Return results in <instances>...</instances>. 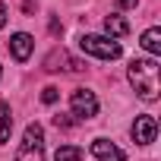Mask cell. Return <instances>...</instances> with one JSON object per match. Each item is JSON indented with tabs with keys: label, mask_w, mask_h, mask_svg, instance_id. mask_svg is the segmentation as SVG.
<instances>
[{
	"label": "cell",
	"mask_w": 161,
	"mask_h": 161,
	"mask_svg": "<svg viewBox=\"0 0 161 161\" xmlns=\"http://www.w3.org/2000/svg\"><path fill=\"white\" fill-rule=\"evenodd\" d=\"M130 82L136 89V95L142 101H158V92H161V69H158V60L155 57H142V60H133L130 63Z\"/></svg>",
	"instance_id": "cell-1"
},
{
	"label": "cell",
	"mask_w": 161,
	"mask_h": 161,
	"mask_svg": "<svg viewBox=\"0 0 161 161\" xmlns=\"http://www.w3.org/2000/svg\"><path fill=\"white\" fill-rule=\"evenodd\" d=\"M79 47L86 54H92V57H98V60H117L123 54L120 44L114 38H108V35H82L79 38Z\"/></svg>",
	"instance_id": "cell-2"
},
{
	"label": "cell",
	"mask_w": 161,
	"mask_h": 161,
	"mask_svg": "<svg viewBox=\"0 0 161 161\" xmlns=\"http://www.w3.org/2000/svg\"><path fill=\"white\" fill-rule=\"evenodd\" d=\"M69 108H73V117L89 120V117L98 114V98H95V92H89V89H76V92L69 95Z\"/></svg>",
	"instance_id": "cell-3"
},
{
	"label": "cell",
	"mask_w": 161,
	"mask_h": 161,
	"mask_svg": "<svg viewBox=\"0 0 161 161\" xmlns=\"http://www.w3.org/2000/svg\"><path fill=\"white\" fill-rule=\"evenodd\" d=\"M44 69H51V73H60V69H66V73H82L86 63L76 60V57H69L63 47H54V51L44 57Z\"/></svg>",
	"instance_id": "cell-4"
},
{
	"label": "cell",
	"mask_w": 161,
	"mask_h": 161,
	"mask_svg": "<svg viewBox=\"0 0 161 161\" xmlns=\"http://www.w3.org/2000/svg\"><path fill=\"white\" fill-rule=\"evenodd\" d=\"M155 136H158V120H155L152 114H139L136 123H133V139H136V145H148V142H155Z\"/></svg>",
	"instance_id": "cell-5"
},
{
	"label": "cell",
	"mask_w": 161,
	"mask_h": 161,
	"mask_svg": "<svg viewBox=\"0 0 161 161\" xmlns=\"http://www.w3.org/2000/svg\"><path fill=\"white\" fill-rule=\"evenodd\" d=\"M32 47H35V38H32L29 32H16V35L10 38V51H13L16 60H29V57H32Z\"/></svg>",
	"instance_id": "cell-6"
},
{
	"label": "cell",
	"mask_w": 161,
	"mask_h": 161,
	"mask_svg": "<svg viewBox=\"0 0 161 161\" xmlns=\"http://www.w3.org/2000/svg\"><path fill=\"white\" fill-rule=\"evenodd\" d=\"M92 155H95L98 161H126L123 152H120L114 142H108V139H95V142H92Z\"/></svg>",
	"instance_id": "cell-7"
},
{
	"label": "cell",
	"mask_w": 161,
	"mask_h": 161,
	"mask_svg": "<svg viewBox=\"0 0 161 161\" xmlns=\"http://www.w3.org/2000/svg\"><path fill=\"white\" fill-rule=\"evenodd\" d=\"M104 32H108V38H123L130 32V22L120 13H111V16H104Z\"/></svg>",
	"instance_id": "cell-8"
},
{
	"label": "cell",
	"mask_w": 161,
	"mask_h": 161,
	"mask_svg": "<svg viewBox=\"0 0 161 161\" xmlns=\"http://www.w3.org/2000/svg\"><path fill=\"white\" fill-rule=\"evenodd\" d=\"M10 133H13V114L7 101H0V145L10 142Z\"/></svg>",
	"instance_id": "cell-9"
},
{
	"label": "cell",
	"mask_w": 161,
	"mask_h": 161,
	"mask_svg": "<svg viewBox=\"0 0 161 161\" xmlns=\"http://www.w3.org/2000/svg\"><path fill=\"white\" fill-rule=\"evenodd\" d=\"M142 47H145L152 57H158V54H161V29H145V32H142Z\"/></svg>",
	"instance_id": "cell-10"
},
{
	"label": "cell",
	"mask_w": 161,
	"mask_h": 161,
	"mask_svg": "<svg viewBox=\"0 0 161 161\" xmlns=\"http://www.w3.org/2000/svg\"><path fill=\"white\" fill-rule=\"evenodd\" d=\"M22 145L44 148V126H41V123H29V126H25V139H22Z\"/></svg>",
	"instance_id": "cell-11"
},
{
	"label": "cell",
	"mask_w": 161,
	"mask_h": 161,
	"mask_svg": "<svg viewBox=\"0 0 161 161\" xmlns=\"http://www.w3.org/2000/svg\"><path fill=\"white\" fill-rule=\"evenodd\" d=\"M54 161H86V155H82V148H76V145H60L57 155H54Z\"/></svg>",
	"instance_id": "cell-12"
},
{
	"label": "cell",
	"mask_w": 161,
	"mask_h": 161,
	"mask_svg": "<svg viewBox=\"0 0 161 161\" xmlns=\"http://www.w3.org/2000/svg\"><path fill=\"white\" fill-rule=\"evenodd\" d=\"M13 161H44V148H32V145H22L16 152Z\"/></svg>",
	"instance_id": "cell-13"
},
{
	"label": "cell",
	"mask_w": 161,
	"mask_h": 161,
	"mask_svg": "<svg viewBox=\"0 0 161 161\" xmlns=\"http://www.w3.org/2000/svg\"><path fill=\"white\" fill-rule=\"evenodd\" d=\"M57 95H60V92H57L54 86H47V89L41 92V101H44V104H54V101H57Z\"/></svg>",
	"instance_id": "cell-14"
},
{
	"label": "cell",
	"mask_w": 161,
	"mask_h": 161,
	"mask_svg": "<svg viewBox=\"0 0 161 161\" xmlns=\"http://www.w3.org/2000/svg\"><path fill=\"white\" fill-rule=\"evenodd\" d=\"M54 123H57V126H63V130H73V126H76V120H73V117H66V114H57V117H54Z\"/></svg>",
	"instance_id": "cell-15"
},
{
	"label": "cell",
	"mask_w": 161,
	"mask_h": 161,
	"mask_svg": "<svg viewBox=\"0 0 161 161\" xmlns=\"http://www.w3.org/2000/svg\"><path fill=\"white\" fill-rule=\"evenodd\" d=\"M136 3H139V0H117V7H120V10H133Z\"/></svg>",
	"instance_id": "cell-16"
},
{
	"label": "cell",
	"mask_w": 161,
	"mask_h": 161,
	"mask_svg": "<svg viewBox=\"0 0 161 161\" xmlns=\"http://www.w3.org/2000/svg\"><path fill=\"white\" fill-rule=\"evenodd\" d=\"M7 16H10V13H7V7H3V3H0V29H3V25H7Z\"/></svg>",
	"instance_id": "cell-17"
},
{
	"label": "cell",
	"mask_w": 161,
	"mask_h": 161,
	"mask_svg": "<svg viewBox=\"0 0 161 161\" xmlns=\"http://www.w3.org/2000/svg\"><path fill=\"white\" fill-rule=\"evenodd\" d=\"M0 76H3V69H0Z\"/></svg>",
	"instance_id": "cell-18"
}]
</instances>
